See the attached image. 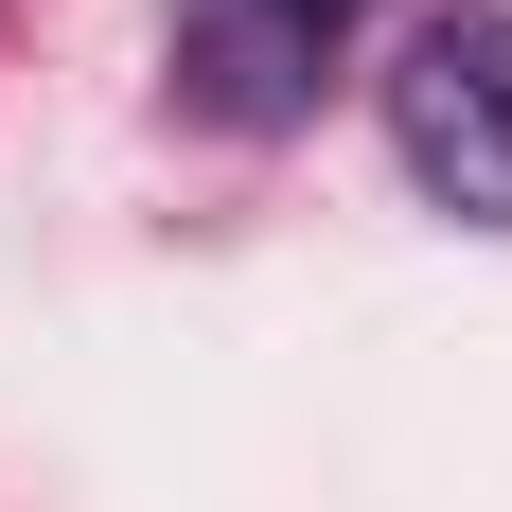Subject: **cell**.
Segmentation results:
<instances>
[{
  "label": "cell",
  "mask_w": 512,
  "mask_h": 512,
  "mask_svg": "<svg viewBox=\"0 0 512 512\" xmlns=\"http://www.w3.org/2000/svg\"><path fill=\"white\" fill-rule=\"evenodd\" d=\"M230 18H265V36H283V53H336V36H354V18H371V0H230Z\"/></svg>",
  "instance_id": "obj_2"
},
{
  "label": "cell",
  "mask_w": 512,
  "mask_h": 512,
  "mask_svg": "<svg viewBox=\"0 0 512 512\" xmlns=\"http://www.w3.org/2000/svg\"><path fill=\"white\" fill-rule=\"evenodd\" d=\"M389 159L460 230H512V0H442L389 53Z\"/></svg>",
  "instance_id": "obj_1"
}]
</instances>
